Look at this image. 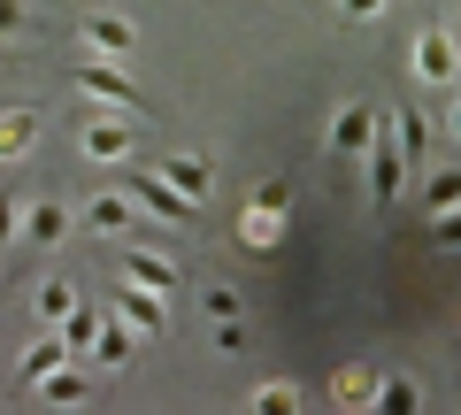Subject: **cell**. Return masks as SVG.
<instances>
[{"instance_id":"cell-1","label":"cell","mask_w":461,"mask_h":415,"mask_svg":"<svg viewBox=\"0 0 461 415\" xmlns=\"http://www.w3.org/2000/svg\"><path fill=\"white\" fill-rule=\"evenodd\" d=\"M77 93H93L100 108H123V116H139V85L123 77L108 54H85V62H77Z\"/></svg>"},{"instance_id":"cell-2","label":"cell","mask_w":461,"mask_h":415,"mask_svg":"<svg viewBox=\"0 0 461 415\" xmlns=\"http://www.w3.org/2000/svg\"><path fill=\"white\" fill-rule=\"evenodd\" d=\"M415 77L423 85H454L461 77V39L446 32V23H423V32H415Z\"/></svg>"},{"instance_id":"cell-3","label":"cell","mask_w":461,"mask_h":415,"mask_svg":"<svg viewBox=\"0 0 461 415\" xmlns=\"http://www.w3.org/2000/svg\"><path fill=\"white\" fill-rule=\"evenodd\" d=\"M85 54H108V62H123V54H139V23L131 16H115V8H93V16L77 23Z\"/></svg>"},{"instance_id":"cell-4","label":"cell","mask_w":461,"mask_h":415,"mask_svg":"<svg viewBox=\"0 0 461 415\" xmlns=\"http://www.w3.org/2000/svg\"><path fill=\"white\" fill-rule=\"evenodd\" d=\"M77 147H85V162H123L139 147V123H123V108H108V116H93L77 131Z\"/></svg>"},{"instance_id":"cell-5","label":"cell","mask_w":461,"mask_h":415,"mask_svg":"<svg viewBox=\"0 0 461 415\" xmlns=\"http://www.w3.org/2000/svg\"><path fill=\"white\" fill-rule=\"evenodd\" d=\"M362 154H369V193H377V200H400V177H408V162H400V139H393V123H377Z\"/></svg>"},{"instance_id":"cell-6","label":"cell","mask_w":461,"mask_h":415,"mask_svg":"<svg viewBox=\"0 0 461 415\" xmlns=\"http://www.w3.org/2000/svg\"><path fill=\"white\" fill-rule=\"evenodd\" d=\"M123 193H131L139 208H147V216H162V223H185V216H193V208H200V200H185L177 185L162 177V169H147V177H131V185H123Z\"/></svg>"},{"instance_id":"cell-7","label":"cell","mask_w":461,"mask_h":415,"mask_svg":"<svg viewBox=\"0 0 461 415\" xmlns=\"http://www.w3.org/2000/svg\"><path fill=\"white\" fill-rule=\"evenodd\" d=\"M277 239H285V208L254 193V208L239 216V254H254V262H262V254H277Z\"/></svg>"},{"instance_id":"cell-8","label":"cell","mask_w":461,"mask_h":415,"mask_svg":"<svg viewBox=\"0 0 461 415\" xmlns=\"http://www.w3.org/2000/svg\"><path fill=\"white\" fill-rule=\"evenodd\" d=\"M123 277H131V284H147V293H177V284H185V269L177 262H169V254H154V247H123Z\"/></svg>"},{"instance_id":"cell-9","label":"cell","mask_w":461,"mask_h":415,"mask_svg":"<svg viewBox=\"0 0 461 415\" xmlns=\"http://www.w3.org/2000/svg\"><path fill=\"white\" fill-rule=\"evenodd\" d=\"M369 131H377V108L369 100H346L339 116H330V154H362Z\"/></svg>"},{"instance_id":"cell-10","label":"cell","mask_w":461,"mask_h":415,"mask_svg":"<svg viewBox=\"0 0 461 415\" xmlns=\"http://www.w3.org/2000/svg\"><path fill=\"white\" fill-rule=\"evenodd\" d=\"M108 316H123V323H131L139 338H154V331H162V323H169V308H162V293H147V284H131V293L115 300Z\"/></svg>"},{"instance_id":"cell-11","label":"cell","mask_w":461,"mask_h":415,"mask_svg":"<svg viewBox=\"0 0 461 415\" xmlns=\"http://www.w3.org/2000/svg\"><path fill=\"white\" fill-rule=\"evenodd\" d=\"M131 216H139V200H131V193H100L93 208H85V231H100V239H123V231H131Z\"/></svg>"},{"instance_id":"cell-12","label":"cell","mask_w":461,"mask_h":415,"mask_svg":"<svg viewBox=\"0 0 461 415\" xmlns=\"http://www.w3.org/2000/svg\"><path fill=\"white\" fill-rule=\"evenodd\" d=\"M377 369H369V362H346L339 369V377H330V400H339V408H377Z\"/></svg>"},{"instance_id":"cell-13","label":"cell","mask_w":461,"mask_h":415,"mask_svg":"<svg viewBox=\"0 0 461 415\" xmlns=\"http://www.w3.org/2000/svg\"><path fill=\"white\" fill-rule=\"evenodd\" d=\"M23 239H32V247H62V239H69V208H62V200H39V208H23Z\"/></svg>"},{"instance_id":"cell-14","label":"cell","mask_w":461,"mask_h":415,"mask_svg":"<svg viewBox=\"0 0 461 415\" xmlns=\"http://www.w3.org/2000/svg\"><path fill=\"white\" fill-rule=\"evenodd\" d=\"M100 323H108V308H85V300H77V308H69L62 323H54V338H62V347H69V362H77V354H93Z\"/></svg>"},{"instance_id":"cell-15","label":"cell","mask_w":461,"mask_h":415,"mask_svg":"<svg viewBox=\"0 0 461 415\" xmlns=\"http://www.w3.org/2000/svg\"><path fill=\"white\" fill-rule=\"evenodd\" d=\"M162 177L177 185L185 200H208V185H215V162H208V154H169V162H162Z\"/></svg>"},{"instance_id":"cell-16","label":"cell","mask_w":461,"mask_h":415,"mask_svg":"<svg viewBox=\"0 0 461 415\" xmlns=\"http://www.w3.org/2000/svg\"><path fill=\"white\" fill-rule=\"evenodd\" d=\"M32 139H39V116H32V108H0V162L32 154Z\"/></svg>"},{"instance_id":"cell-17","label":"cell","mask_w":461,"mask_h":415,"mask_svg":"<svg viewBox=\"0 0 461 415\" xmlns=\"http://www.w3.org/2000/svg\"><path fill=\"white\" fill-rule=\"evenodd\" d=\"M393 139H400V162H423V154H430V116L393 108Z\"/></svg>"},{"instance_id":"cell-18","label":"cell","mask_w":461,"mask_h":415,"mask_svg":"<svg viewBox=\"0 0 461 415\" xmlns=\"http://www.w3.org/2000/svg\"><path fill=\"white\" fill-rule=\"evenodd\" d=\"M131 362V323L115 316V323H100V338H93V369H123Z\"/></svg>"},{"instance_id":"cell-19","label":"cell","mask_w":461,"mask_h":415,"mask_svg":"<svg viewBox=\"0 0 461 415\" xmlns=\"http://www.w3.org/2000/svg\"><path fill=\"white\" fill-rule=\"evenodd\" d=\"M32 384L54 400V408H77V400H85V369H69V362H54L47 377H32Z\"/></svg>"},{"instance_id":"cell-20","label":"cell","mask_w":461,"mask_h":415,"mask_svg":"<svg viewBox=\"0 0 461 415\" xmlns=\"http://www.w3.org/2000/svg\"><path fill=\"white\" fill-rule=\"evenodd\" d=\"M377 408H393V415H415V408H423V392H415L408 377H384V384H377Z\"/></svg>"},{"instance_id":"cell-21","label":"cell","mask_w":461,"mask_h":415,"mask_svg":"<svg viewBox=\"0 0 461 415\" xmlns=\"http://www.w3.org/2000/svg\"><path fill=\"white\" fill-rule=\"evenodd\" d=\"M69 308H77V293H69L62 277H47V284H39V316H47V323H62Z\"/></svg>"},{"instance_id":"cell-22","label":"cell","mask_w":461,"mask_h":415,"mask_svg":"<svg viewBox=\"0 0 461 415\" xmlns=\"http://www.w3.org/2000/svg\"><path fill=\"white\" fill-rule=\"evenodd\" d=\"M423 208H430V216H446V208H461V169H446V177H430Z\"/></svg>"},{"instance_id":"cell-23","label":"cell","mask_w":461,"mask_h":415,"mask_svg":"<svg viewBox=\"0 0 461 415\" xmlns=\"http://www.w3.org/2000/svg\"><path fill=\"white\" fill-rule=\"evenodd\" d=\"M254 408H262V415H300V384H262Z\"/></svg>"},{"instance_id":"cell-24","label":"cell","mask_w":461,"mask_h":415,"mask_svg":"<svg viewBox=\"0 0 461 415\" xmlns=\"http://www.w3.org/2000/svg\"><path fill=\"white\" fill-rule=\"evenodd\" d=\"M200 308H208L215 323H230V316H247V300L230 293V284H208V293H200Z\"/></svg>"},{"instance_id":"cell-25","label":"cell","mask_w":461,"mask_h":415,"mask_svg":"<svg viewBox=\"0 0 461 415\" xmlns=\"http://www.w3.org/2000/svg\"><path fill=\"white\" fill-rule=\"evenodd\" d=\"M54 362H69V347H62V338H39V347L23 354V377H47Z\"/></svg>"},{"instance_id":"cell-26","label":"cell","mask_w":461,"mask_h":415,"mask_svg":"<svg viewBox=\"0 0 461 415\" xmlns=\"http://www.w3.org/2000/svg\"><path fill=\"white\" fill-rule=\"evenodd\" d=\"M32 32V0H0V47Z\"/></svg>"},{"instance_id":"cell-27","label":"cell","mask_w":461,"mask_h":415,"mask_svg":"<svg viewBox=\"0 0 461 415\" xmlns=\"http://www.w3.org/2000/svg\"><path fill=\"white\" fill-rule=\"evenodd\" d=\"M339 8H346V23H369V16H384L393 0H339Z\"/></svg>"},{"instance_id":"cell-28","label":"cell","mask_w":461,"mask_h":415,"mask_svg":"<svg viewBox=\"0 0 461 415\" xmlns=\"http://www.w3.org/2000/svg\"><path fill=\"white\" fill-rule=\"evenodd\" d=\"M215 347H223V354H239V347H247V323H239V316H230V323H215Z\"/></svg>"},{"instance_id":"cell-29","label":"cell","mask_w":461,"mask_h":415,"mask_svg":"<svg viewBox=\"0 0 461 415\" xmlns=\"http://www.w3.org/2000/svg\"><path fill=\"white\" fill-rule=\"evenodd\" d=\"M8 239H16V193L0 185V247H8Z\"/></svg>"},{"instance_id":"cell-30","label":"cell","mask_w":461,"mask_h":415,"mask_svg":"<svg viewBox=\"0 0 461 415\" xmlns=\"http://www.w3.org/2000/svg\"><path fill=\"white\" fill-rule=\"evenodd\" d=\"M430 223H438V239H446V247H461V208H446V216H430Z\"/></svg>"},{"instance_id":"cell-31","label":"cell","mask_w":461,"mask_h":415,"mask_svg":"<svg viewBox=\"0 0 461 415\" xmlns=\"http://www.w3.org/2000/svg\"><path fill=\"white\" fill-rule=\"evenodd\" d=\"M446 123H454V139H461V100H454V116H446Z\"/></svg>"}]
</instances>
